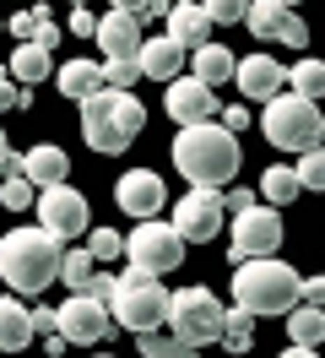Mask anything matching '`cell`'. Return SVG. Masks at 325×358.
Segmentation results:
<instances>
[{
  "instance_id": "obj_1",
  "label": "cell",
  "mask_w": 325,
  "mask_h": 358,
  "mask_svg": "<svg viewBox=\"0 0 325 358\" xmlns=\"http://www.w3.org/2000/svg\"><path fill=\"white\" fill-rule=\"evenodd\" d=\"M60 261H65V245L43 228H11L0 239V282L17 299H33L49 282H60Z\"/></svg>"
},
{
  "instance_id": "obj_2",
  "label": "cell",
  "mask_w": 325,
  "mask_h": 358,
  "mask_svg": "<svg viewBox=\"0 0 325 358\" xmlns=\"http://www.w3.org/2000/svg\"><path fill=\"white\" fill-rule=\"evenodd\" d=\"M238 163V136H228L222 125H185V131L173 136V169L190 179L195 190H217V185H233Z\"/></svg>"
},
{
  "instance_id": "obj_3",
  "label": "cell",
  "mask_w": 325,
  "mask_h": 358,
  "mask_svg": "<svg viewBox=\"0 0 325 358\" xmlns=\"http://www.w3.org/2000/svg\"><path fill=\"white\" fill-rule=\"evenodd\" d=\"M298 288H303V277L277 255L271 261H244L233 271V310H244L250 320L255 315H287L298 304Z\"/></svg>"
},
{
  "instance_id": "obj_4",
  "label": "cell",
  "mask_w": 325,
  "mask_h": 358,
  "mask_svg": "<svg viewBox=\"0 0 325 358\" xmlns=\"http://www.w3.org/2000/svg\"><path fill=\"white\" fill-rule=\"evenodd\" d=\"M168 299H173V293L163 288V277H147V271L130 266L125 277H114L108 315H114V326H120V331L152 336V331H168Z\"/></svg>"
},
{
  "instance_id": "obj_5",
  "label": "cell",
  "mask_w": 325,
  "mask_h": 358,
  "mask_svg": "<svg viewBox=\"0 0 325 358\" xmlns=\"http://www.w3.org/2000/svg\"><path fill=\"white\" fill-rule=\"evenodd\" d=\"M260 131L282 152H309V147H320V136H325V114L315 103L293 98V92H277L266 103V114H260Z\"/></svg>"
},
{
  "instance_id": "obj_6",
  "label": "cell",
  "mask_w": 325,
  "mask_h": 358,
  "mask_svg": "<svg viewBox=\"0 0 325 358\" xmlns=\"http://www.w3.org/2000/svg\"><path fill=\"white\" fill-rule=\"evenodd\" d=\"M222 320H228V310L212 288H179L168 299V336H179L195 353L206 342H222Z\"/></svg>"
},
{
  "instance_id": "obj_7",
  "label": "cell",
  "mask_w": 325,
  "mask_h": 358,
  "mask_svg": "<svg viewBox=\"0 0 325 358\" xmlns=\"http://www.w3.org/2000/svg\"><path fill=\"white\" fill-rule=\"evenodd\" d=\"M125 255L136 271H147V277H163L185 261V239L173 234V223L163 217H152V223H136V234H125Z\"/></svg>"
},
{
  "instance_id": "obj_8",
  "label": "cell",
  "mask_w": 325,
  "mask_h": 358,
  "mask_svg": "<svg viewBox=\"0 0 325 358\" xmlns=\"http://www.w3.org/2000/svg\"><path fill=\"white\" fill-rule=\"evenodd\" d=\"M277 245H282V212H271V206H250V212H238L233 228H228L233 266H244V261H271Z\"/></svg>"
},
{
  "instance_id": "obj_9",
  "label": "cell",
  "mask_w": 325,
  "mask_h": 358,
  "mask_svg": "<svg viewBox=\"0 0 325 358\" xmlns=\"http://www.w3.org/2000/svg\"><path fill=\"white\" fill-rule=\"evenodd\" d=\"M55 331H60V342H76V348H98V342H108V336L120 331V326H114L108 304H98V299H82V293H71L60 310H55Z\"/></svg>"
},
{
  "instance_id": "obj_10",
  "label": "cell",
  "mask_w": 325,
  "mask_h": 358,
  "mask_svg": "<svg viewBox=\"0 0 325 358\" xmlns=\"http://www.w3.org/2000/svg\"><path fill=\"white\" fill-rule=\"evenodd\" d=\"M38 228L43 234H55V239H76V234H87V223H92V212H87V196L82 190H71V185H55V190H38Z\"/></svg>"
},
{
  "instance_id": "obj_11",
  "label": "cell",
  "mask_w": 325,
  "mask_h": 358,
  "mask_svg": "<svg viewBox=\"0 0 325 358\" xmlns=\"http://www.w3.org/2000/svg\"><path fill=\"white\" fill-rule=\"evenodd\" d=\"M82 136H87V147L103 152V157H114V152H125V147H130V136L120 131V92L98 87L82 103Z\"/></svg>"
},
{
  "instance_id": "obj_12",
  "label": "cell",
  "mask_w": 325,
  "mask_h": 358,
  "mask_svg": "<svg viewBox=\"0 0 325 358\" xmlns=\"http://www.w3.org/2000/svg\"><path fill=\"white\" fill-rule=\"evenodd\" d=\"M173 234L185 245H206L222 234V190H185L173 206Z\"/></svg>"
},
{
  "instance_id": "obj_13",
  "label": "cell",
  "mask_w": 325,
  "mask_h": 358,
  "mask_svg": "<svg viewBox=\"0 0 325 358\" xmlns=\"http://www.w3.org/2000/svg\"><path fill=\"white\" fill-rule=\"evenodd\" d=\"M114 201H120V212H130L136 223H152V217L168 206V190H163V179L152 174V169H130V174H120V185H114Z\"/></svg>"
},
{
  "instance_id": "obj_14",
  "label": "cell",
  "mask_w": 325,
  "mask_h": 358,
  "mask_svg": "<svg viewBox=\"0 0 325 358\" xmlns=\"http://www.w3.org/2000/svg\"><path fill=\"white\" fill-rule=\"evenodd\" d=\"M163 109H168V120L179 131H185V125H212L217 98H212V87H201L195 76H179V82H168V92H163Z\"/></svg>"
},
{
  "instance_id": "obj_15",
  "label": "cell",
  "mask_w": 325,
  "mask_h": 358,
  "mask_svg": "<svg viewBox=\"0 0 325 358\" xmlns=\"http://www.w3.org/2000/svg\"><path fill=\"white\" fill-rule=\"evenodd\" d=\"M238 92L250 98V103H271L277 92H287V66L282 60H271V55H244L233 71Z\"/></svg>"
},
{
  "instance_id": "obj_16",
  "label": "cell",
  "mask_w": 325,
  "mask_h": 358,
  "mask_svg": "<svg viewBox=\"0 0 325 358\" xmlns=\"http://www.w3.org/2000/svg\"><path fill=\"white\" fill-rule=\"evenodd\" d=\"M98 49H103V60H136L141 55V22L130 17V6H114L108 17H98Z\"/></svg>"
},
{
  "instance_id": "obj_17",
  "label": "cell",
  "mask_w": 325,
  "mask_h": 358,
  "mask_svg": "<svg viewBox=\"0 0 325 358\" xmlns=\"http://www.w3.org/2000/svg\"><path fill=\"white\" fill-rule=\"evenodd\" d=\"M168 33L163 38H173V44L185 49V55H195V49L212 44V17H206V6H195V0H179V6H168Z\"/></svg>"
},
{
  "instance_id": "obj_18",
  "label": "cell",
  "mask_w": 325,
  "mask_h": 358,
  "mask_svg": "<svg viewBox=\"0 0 325 358\" xmlns=\"http://www.w3.org/2000/svg\"><path fill=\"white\" fill-rule=\"evenodd\" d=\"M65 174H71V157H65L55 141L22 152V179H27L33 190H55V185H65Z\"/></svg>"
},
{
  "instance_id": "obj_19",
  "label": "cell",
  "mask_w": 325,
  "mask_h": 358,
  "mask_svg": "<svg viewBox=\"0 0 325 358\" xmlns=\"http://www.w3.org/2000/svg\"><path fill=\"white\" fill-rule=\"evenodd\" d=\"M136 66H141V76H152V82H179L185 76V49L173 44V38H141V55H136Z\"/></svg>"
},
{
  "instance_id": "obj_20",
  "label": "cell",
  "mask_w": 325,
  "mask_h": 358,
  "mask_svg": "<svg viewBox=\"0 0 325 358\" xmlns=\"http://www.w3.org/2000/svg\"><path fill=\"white\" fill-rule=\"evenodd\" d=\"M6 76H11L22 92L38 87V82H49V76H55V55H49V49H38V44H17V49H11V60H6Z\"/></svg>"
},
{
  "instance_id": "obj_21",
  "label": "cell",
  "mask_w": 325,
  "mask_h": 358,
  "mask_svg": "<svg viewBox=\"0 0 325 358\" xmlns=\"http://www.w3.org/2000/svg\"><path fill=\"white\" fill-rule=\"evenodd\" d=\"M33 342V310L17 293H0V353H22Z\"/></svg>"
},
{
  "instance_id": "obj_22",
  "label": "cell",
  "mask_w": 325,
  "mask_h": 358,
  "mask_svg": "<svg viewBox=\"0 0 325 358\" xmlns=\"http://www.w3.org/2000/svg\"><path fill=\"white\" fill-rule=\"evenodd\" d=\"M255 196H260V206H271V212L293 206V201L303 196V185H298V174H293V163H271V169L260 174Z\"/></svg>"
},
{
  "instance_id": "obj_23",
  "label": "cell",
  "mask_w": 325,
  "mask_h": 358,
  "mask_svg": "<svg viewBox=\"0 0 325 358\" xmlns=\"http://www.w3.org/2000/svg\"><path fill=\"white\" fill-rule=\"evenodd\" d=\"M293 17H298V11H293V6H282V0H255V6H244V27L255 33L260 44H271V38H282Z\"/></svg>"
},
{
  "instance_id": "obj_24",
  "label": "cell",
  "mask_w": 325,
  "mask_h": 358,
  "mask_svg": "<svg viewBox=\"0 0 325 358\" xmlns=\"http://www.w3.org/2000/svg\"><path fill=\"white\" fill-rule=\"evenodd\" d=\"M233 71H238V55H233V49H222V44L195 49V60H190V76L201 82V87H222V82H233Z\"/></svg>"
},
{
  "instance_id": "obj_25",
  "label": "cell",
  "mask_w": 325,
  "mask_h": 358,
  "mask_svg": "<svg viewBox=\"0 0 325 358\" xmlns=\"http://www.w3.org/2000/svg\"><path fill=\"white\" fill-rule=\"evenodd\" d=\"M55 87H60L71 103H87L92 92L103 87V71H98V60H65V66L55 71Z\"/></svg>"
},
{
  "instance_id": "obj_26",
  "label": "cell",
  "mask_w": 325,
  "mask_h": 358,
  "mask_svg": "<svg viewBox=\"0 0 325 358\" xmlns=\"http://www.w3.org/2000/svg\"><path fill=\"white\" fill-rule=\"evenodd\" d=\"M287 336H293V348H320L325 342V310L293 304V310H287Z\"/></svg>"
},
{
  "instance_id": "obj_27",
  "label": "cell",
  "mask_w": 325,
  "mask_h": 358,
  "mask_svg": "<svg viewBox=\"0 0 325 358\" xmlns=\"http://www.w3.org/2000/svg\"><path fill=\"white\" fill-rule=\"evenodd\" d=\"M287 92L303 103H320L325 98V60H293L287 66Z\"/></svg>"
},
{
  "instance_id": "obj_28",
  "label": "cell",
  "mask_w": 325,
  "mask_h": 358,
  "mask_svg": "<svg viewBox=\"0 0 325 358\" xmlns=\"http://www.w3.org/2000/svg\"><path fill=\"white\" fill-rule=\"evenodd\" d=\"M60 282L71 293H92V282H98V261L87 255V250H65V261H60Z\"/></svg>"
},
{
  "instance_id": "obj_29",
  "label": "cell",
  "mask_w": 325,
  "mask_h": 358,
  "mask_svg": "<svg viewBox=\"0 0 325 358\" xmlns=\"http://www.w3.org/2000/svg\"><path fill=\"white\" fill-rule=\"evenodd\" d=\"M250 342H255V320L244 310H228V320H222V348H228V353H250Z\"/></svg>"
},
{
  "instance_id": "obj_30",
  "label": "cell",
  "mask_w": 325,
  "mask_h": 358,
  "mask_svg": "<svg viewBox=\"0 0 325 358\" xmlns=\"http://www.w3.org/2000/svg\"><path fill=\"white\" fill-rule=\"evenodd\" d=\"M141 342V358H195V348H185L179 336L168 331H152V336H136Z\"/></svg>"
},
{
  "instance_id": "obj_31",
  "label": "cell",
  "mask_w": 325,
  "mask_h": 358,
  "mask_svg": "<svg viewBox=\"0 0 325 358\" xmlns=\"http://www.w3.org/2000/svg\"><path fill=\"white\" fill-rule=\"evenodd\" d=\"M87 255H92V261H98V266H103V261H120V255H125V234H114V228H98V234H87Z\"/></svg>"
},
{
  "instance_id": "obj_32",
  "label": "cell",
  "mask_w": 325,
  "mask_h": 358,
  "mask_svg": "<svg viewBox=\"0 0 325 358\" xmlns=\"http://www.w3.org/2000/svg\"><path fill=\"white\" fill-rule=\"evenodd\" d=\"M293 174H298L303 190H325V147H309V152H298Z\"/></svg>"
},
{
  "instance_id": "obj_33",
  "label": "cell",
  "mask_w": 325,
  "mask_h": 358,
  "mask_svg": "<svg viewBox=\"0 0 325 358\" xmlns=\"http://www.w3.org/2000/svg\"><path fill=\"white\" fill-rule=\"evenodd\" d=\"M33 201H38V190H33L22 174H6V179H0V206H6V212H27Z\"/></svg>"
},
{
  "instance_id": "obj_34",
  "label": "cell",
  "mask_w": 325,
  "mask_h": 358,
  "mask_svg": "<svg viewBox=\"0 0 325 358\" xmlns=\"http://www.w3.org/2000/svg\"><path fill=\"white\" fill-rule=\"evenodd\" d=\"M98 71H103L108 92H130V82H141V66H136V60H98Z\"/></svg>"
},
{
  "instance_id": "obj_35",
  "label": "cell",
  "mask_w": 325,
  "mask_h": 358,
  "mask_svg": "<svg viewBox=\"0 0 325 358\" xmlns=\"http://www.w3.org/2000/svg\"><path fill=\"white\" fill-rule=\"evenodd\" d=\"M43 22H55V17H49V11H43V6H33V11H17V17H11V33H17L22 44H38V33H43Z\"/></svg>"
},
{
  "instance_id": "obj_36",
  "label": "cell",
  "mask_w": 325,
  "mask_h": 358,
  "mask_svg": "<svg viewBox=\"0 0 325 358\" xmlns=\"http://www.w3.org/2000/svg\"><path fill=\"white\" fill-rule=\"evenodd\" d=\"M11 109H27V92L6 76V60H0V114H11Z\"/></svg>"
},
{
  "instance_id": "obj_37",
  "label": "cell",
  "mask_w": 325,
  "mask_h": 358,
  "mask_svg": "<svg viewBox=\"0 0 325 358\" xmlns=\"http://www.w3.org/2000/svg\"><path fill=\"white\" fill-rule=\"evenodd\" d=\"M206 17H212V27L217 22H244V6L238 0H206Z\"/></svg>"
},
{
  "instance_id": "obj_38",
  "label": "cell",
  "mask_w": 325,
  "mask_h": 358,
  "mask_svg": "<svg viewBox=\"0 0 325 358\" xmlns=\"http://www.w3.org/2000/svg\"><path fill=\"white\" fill-rule=\"evenodd\" d=\"M217 125H222V131H228V136H238V131H244V125H250V109H244V103H228Z\"/></svg>"
},
{
  "instance_id": "obj_39",
  "label": "cell",
  "mask_w": 325,
  "mask_h": 358,
  "mask_svg": "<svg viewBox=\"0 0 325 358\" xmlns=\"http://www.w3.org/2000/svg\"><path fill=\"white\" fill-rule=\"evenodd\" d=\"M250 206H260L255 190H228V196H222V212H233V217H238V212H250Z\"/></svg>"
},
{
  "instance_id": "obj_40",
  "label": "cell",
  "mask_w": 325,
  "mask_h": 358,
  "mask_svg": "<svg viewBox=\"0 0 325 358\" xmlns=\"http://www.w3.org/2000/svg\"><path fill=\"white\" fill-rule=\"evenodd\" d=\"M298 304H315V310H325V277H303Z\"/></svg>"
},
{
  "instance_id": "obj_41",
  "label": "cell",
  "mask_w": 325,
  "mask_h": 358,
  "mask_svg": "<svg viewBox=\"0 0 325 358\" xmlns=\"http://www.w3.org/2000/svg\"><path fill=\"white\" fill-rule=\"evenodd\" d=\"M71 33H76V38H92V33H98V17H92L87 6H76V11H71Z\"/></svg>"
},
{
  "instance_id": "obj_42",
  "label": "cell",
  "mask_w": 325,
  "mask_h": 358,
  "mask_svg": "<svg viewBox=\"0 0 325 358\" xmlns=\"http://www.w3.org/2000/svg\"><path fill=\"white\" fill-rule=\"evenodd\" d=\"M277 44H287V49H303V44H309V22H303V17H293V22H287V33H282Z\"/></svg>"
},
{
  "instance_id": "obj_43",
  "label": "cell",
  "mask_w": 325,
  "mask_h": 358,
  "mask_svg": "<svg viewBox=\"0 0 325 358\" xmlns=\"http://www.w3.org/2000/svg\"><path fill=\"white\" fill-rule=\"evenodd\" d=\"M33 336H60L55 331V310H33Z\"/></svg>"
},
{
  "instance_id": "obj_44",
  "label": "cell",
  "mask_w": 325,
  "mask_h": 358,
  "mask_svg": "<svg viewBox=\"0 0 325 358\" xmlns=\"http://www.w3.org/2000/svg\"><path fill=\"white\" fill-rule=\"evenodd\" d=\"M282 358H320V348H287Z\"/></svg>"
},
{
  "instance_id": "obj_45",
  "label": "cell",
  "mask_w": 325,
  "mask_h": 358,
  "mask_svg": "<svg viewBox=\"0 0 325 358\" xmlns=\"http://www.w3.org/2000/svg\"><path fill=\"white\" fill-rule=\"evenodd\" d=\"M6 157H11V147H6V131H0V174H6Z\"/></svg>"
},
{
  "instance_id": "obj_46",
  "label": "cell",
  "mask_w": 325,
  "mask_h": 358,
  "mask_svg": "<svg viewBox=\"0 0 325 358\" xmlns=\"http://www.w3.org/2000/svg\"><path fill=\"white\" fill-rule=\"evenodd\" d=\"M92 358H114V353H92Z\"/></svg>"
},
{
  "instance_id": "obj_47",
  "label": "cell",
  "mask_w": 325,
  "mask_h": 358,
  "mask_svg": "<svg viewBox=\"0 0 325 358\" xmlns=\"http://www.w3.org/2000/svg\"><path fill=\"white\" fill-rule=\"evenodd\" d=\"M0 33H6V22H0Z\"/></svg>"
}]
</instances>
